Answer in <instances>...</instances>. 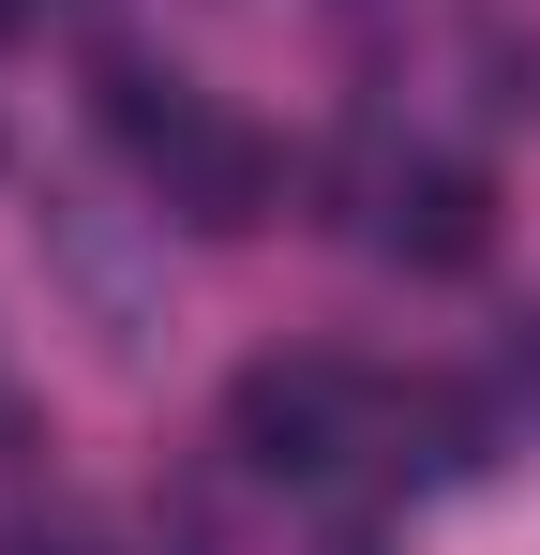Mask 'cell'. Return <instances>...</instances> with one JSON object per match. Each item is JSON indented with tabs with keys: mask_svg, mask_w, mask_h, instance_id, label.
<instances>
[{
	"mask_svg": "<svg viewBox=\"0 0 540 555\" xmlns=\"http://www.w3.org/2000/svg\"><path fill=\"white\" fill-rule=\"evenodd\" d=\"M226 451L256 465V480H331V465L360 451V375L316 361V346L241 361V390H226Z\"/></svg>",
	"mask_w": 540,
	"mask_h": 555,
	"instance_id": "6da1fadb",
	"label": "cell"
},
{
	"mask_svg": "<svg viewBox=\"0 0 540 555\" xmlns=\"http://www.w3.org/2000/svg\"><path fill=\"white\" fill-rule=\"evenodd\" d=\"M151 181H166L180 225H210V241H241V225H270V195H285V151H270L256 120H226V105H195L166 151H151Z\"/></svg>",
	"mask_w": 540,
	"mask_h": 555,
	"instance_id": "7a4b0ae2",
	"label": "cell"
},
{
	"mask_svg": "<svg viewBox=\"0 0 540 555\" xmlns=\"http://www.w3.org/2000/svg\"><path fill=\"white\" fill-rule=\"evenodd\" d=\"M375 241H390L406 271H465V256L496 241V181H480L465 151H421V166H390V195H375Z\"/></svg>",
	"mask_w": 540,
	"mask_h": 555,
	"instance_id": "3957f363",
	"label": "cell"
},
{
	"mask_svg": "<svg viewBox=\"0 0 540 555\" xmlns=\"http://www.w3.org/2000/svg\"><path fill=\"white\" fill-rule=\"evenodd\" d=\"M390 465L406 480H465L480 465V405L465 390H390Z\"/></svg>",
	"mask_w": 540,
	"mask_h": 555,
	"instance_id": "277c9868",
	"label": "cell"
},
{
	"mask_svg": "<svg viewBox=\"0 0 540 555\" xmlns=\"http://www.w3.org/2000/svg\"><path fill=\"white\" fill-rule=\"evenodd\" d=\"M90 105H105V135H120V151H166L180 120H195V91H180V76H151V61H105V76H90Z\"/></svg>",
	"mask_w": 540,
	"mask_h": 555,
	"instance_id": "5b68a950",
	"label": "cell"
},
{
	"mask_svg": "<svg viewBox=\"0 0 540 555\" xmlns=\"http://www.w3.org/2000/svg\"><path fill=\"white\" fill-rule=\"evenodd\" d=\"M511 375H540V315H511Z\"/></svg>",
	"mask_w": 540,
	"mask_h": 555,
	"instance_id": "8992f818",
	"label": "cell"
},
{
	"mask_svg": "<svg viewBox=\"0 0 540 555\" xmlns=\"http://www.w3.org/2000/svg\"><path fill=\"white\" fill-rule=\"evenodd\" d=\"M15 30H30V0H0V46H15Z\"/></svg>",
	"mask_w": 540,
	"mask_h": 555,
	"instance_id": "52a82bcc",
	"label": "cell"
}]
</instances>
